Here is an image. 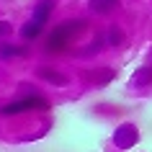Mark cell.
I'll use <instances>...</instances> for the list:
<instances>
[{
  "mask_svg": "<svg viewBox=\"0 0 152 152\" xmlns=\"http://www.w3.org/2000/svg\"><path fill=\"white\" fill-rule=\"evenodd\" d=\"M54 0H39L36 3V8H34V21H39L41 26L49 21V16H52V10H54Z\"/></svg>",
  "mask_w": 152,
  "mask_h": 152,
  "instance_id": "277c9868",
  "label": "cell"
},
{
  "mask_svg": "<svg viewBox=\"0 0 152 152\" xmlns=\"http://www.w3.org/2000/svg\"><path fill=\"white\" fill-rule=\"evenodd\" d=\"M18 54H26V49L13 47V44H3L0 47V59H10V57H18Z\"/></svg>",
  "mask_w": 152,
  "mask_h": 152,
  "instance_id": "ba28073f",
  "label": "cell"
},
{
  "mask_svg": "<svg viewBox=\"0 0 152 152\" xmlns=\"http://www.w3.org/2000/svg\"><path fill=\"white\" fill-rule=\"evenodd\" d=\"M113 77V72H108L106 70L103 75H93V72H85V80H90V83H101V85H103V83H108Z\"/></svg>",
  "mask_w": 152,
  "mask_h": 152,
  "instance_id": "30bf717a",
  "label": "cell"
},
{
  "mask_svg": "<svg viewBox=\"0 0 152 152\" xmlns=\"http://www.w3.org/2000/svg\"><path fill=\"white\" fill-rule=\"evenodd\" d=\"M108 41H111V47H119L121 41H124V34H121L119 26H111L108 28Z\"/></svg>",
  "mask_w": 152,
  "mask_h": 152,
  "instance_id": "9c48e42d",
  "label": "cell"
},
{
  "mask_svg": "<svg viewBox=\"0 0 152 152\" xmlns=\"http://www.w3.org/2000/svg\"><path fill=\"white\" fill-rule=\"evenodd\" d=\"M36 75H39L41 80L52 83V85H67V83H70V77H67V75H59V72H54V70H47V67H39V70H36Z\"/></svg>",
  "mask_w": 152,
  "mask_h": 152,
  "instance_id": "5b68a950",
  "label": "cell"
},
{
  "mask_svg": "<svg viewBox=\"0 0 152 152\" xmlns=\"http://www.w3.org/2000/svg\"><path fill=\"white\" fill-rule=\"evenodd\" d=\"M116 5H119V0H90V10H93V13H98V16L111 13Z\"/></svg>",
  "mask_w": 152,
  "mask_h": 152,
  "instance_id": "8992f818",
  "label": "cell"
},
{
  "mask_svg": "<svg viewBox=\"0 0 152 152\" xmlns=\"http://www.w3.org/2000/svg\"><path fill=\"white\" fill-rule=\"evenodd\" d=\"M113 142L119 144V147H132V144L137 142V126H132V124L119 126V132H116V137H113Z\"/></svg>",
  "mask_w": 152,
  "mask_h": 152,
  "instance_id": "3957f363",
  "label": "cell"
},
{
  "mask_svg": "<svg viewBox=\"0 0 152 152\" xmlns=\"http://www.w3.org/2000/svg\"><path fill=\"white\" fill-rule=\"evenodd\" d=\"M41 28H44V26H41L39 21H34V18H31V21H28V23H26L23 28H21V36L31 41V39H36V36L41 34Z\"/></svg>",
  "mask_w": 152,
  "mask_h": 152,
  "instance_id": "52a82bcc",
  "label": "cell"
},
{
  "mask_svg": "<svg viewBox=\"0 0 152 152\" xmlns=\"http://www.w3.org/2000/svg\"><path fill=\"white\" fill-rule=\"evenodd\" d=\"M83 28H85V21H80V18H75V21H62L59 26H54V28L49 31L44 49H47V52H52V54L62 52L64 47H70V41L75 39Z\"/></svg>",
  "mask_w": 152,
  "mask_h": 152,
  "instance_id": "6da1fadb",
  "label": "cell"
},
{
  "mask_svg": "<svg viewBox=\"0 0 152 152\" xmlns=\"http://www.w3.org/2000/svg\"><path fill=\"white\" fill-rule=\"evenodd\" d=\"M47 108H49V103H47L41 96L28 93V96L21 98V101L5 103L3 108H0V116H16V113H23V111H47Z\"/></svg>",
  "mask_w": 152,
  "mask_h": 152,
  "instance_id": "7a4b0ae2",
  "label": "cell"
},
{
  "mask_svg": "<svg viewBox=\"0 0 152 152\" xmlns=\"http://www.w3.org/2000/svg\"><path fill=\"white\" fill-rule=\"evenodd\" d=\"M147 83H152V70H144L139 72L134 77V88H142V85H147Z\"/></svg>",
  "mask_w": 152,
  "mask_h": 152,
  "instance_id": "8fae6325",
  "label": "cell"
},
{
  "mask_svg": "<svg viewBox=\"0 0 152 152\" xmlns=\"http://www.w3.org/2000/svg\"><path fill=\"white\" fill-rule=\"evenodd\" d=\"M5 34H10V23L8 21H0V36H5Z\"/></svg>",
  "mask_w": 152,
  "mask_h": 152,
  "instance_id": "7c38bea8",
  "label": "cell"
}]
</instances>
